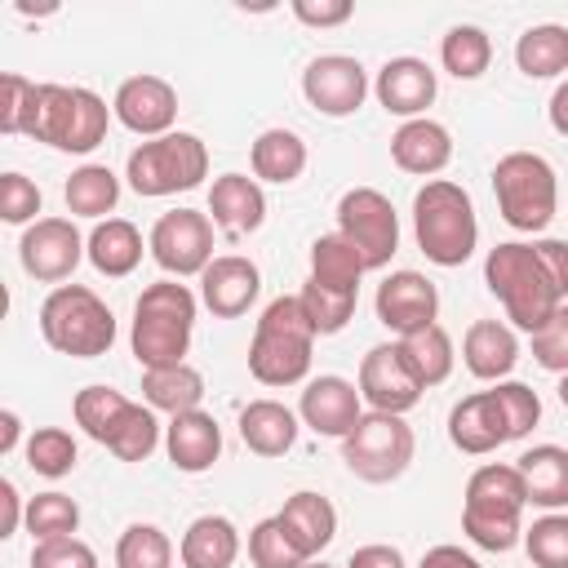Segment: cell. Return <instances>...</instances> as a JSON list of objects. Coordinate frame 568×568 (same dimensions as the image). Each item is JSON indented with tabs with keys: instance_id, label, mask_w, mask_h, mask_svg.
Listing matches in <instances>:
<instances>
[{
	"instance_id": "cell-1",
	"label": "cell",
	"mask_w": 568,
	"mask_h": 568,
	"mask_svg": "<svg viewBox=\"0 0 568 568\" xmlns=\"http://www.w3.org/2000/svg\"><path fill=\"white\" fill-rule=\"evenodd\" d=\"M484 284L506 306V320L528 337L568 302V244L564 240H506L484 257Z\"/></svg>"
},
{
	"instance_id": "cell-2",
	"label": "cell",
	"mask_w": 568,
	"mask_h": 568,
	"mask_svg": "<svg viewBox=\"0 0 568 568\" xmlns=\"http://www.w3.org/2000/svg\"><path fill=\"white\" fill-rule=\"evenodd\" d=\"M191 333H195V293L178 280H155L138 293L133 302V328H129V346L133 359L146 368H173L186 364L191 351Z\"/></svg>"
},
{
	"instance_id": "cell-3",
	"label": "cell",
	"mask_w": 568,
	"mask_h": 568,
	"mask_svg": "<svg viewBox=\"0 0 568 568\" xmlns=\"http://www.w3.org/2000/svg\"><path fill=\"white\" fill-rule=\"evenodd\" d=\"M315 328L297 302V293L266 302L253 342H248V373L262 386H297L311 373V351H315Z\"/></svg>"
},
{
	"instance_id": "cell-4",
	"label": "cell",
	"mask_w": 568,
	"mask_h": 568,
	"mask_svg": "<svg viewBox=\"0 0 568 568\" xmlns=\"http://www.w3.org/2000/svg\"><path fill=\"white\" fill-rule=\"evenodd\" d=\"M524 506H528V493H524V479L515 466H501V462H488L479 466L470 479H466V501H462V532L479 546V550H510L519 537H524Z\"/></svg>"
},
{
	"instance_id": "cell-5",
	"label": "cell",
	"mask_w": 568,
	"mask_h": 568,
	"mask_svg": "<svg viewBox=\"0 0 568 568\" xmlns=\"http://www.w3.org/2000/svg\"><path fill=\"white\" fill-rule=\"evenodd\" d=\"M413 235L426 262L435 266H462L479 244V217L466 195V186L448 178H430L413 195Z\"/></svg>"
},
{
	"instance_id": "cell-6",
	"label": "cell",
	"mask_w": 568,
	"mask_h": 568,
	"mask_svg": "<svg viewBox=\"0 0 568 568\" xmlns=\"http://www.w3.org/2000/svg\"><path fill=\"white\" fill-rule=\"evenodd\" d=\"M40 333L58 355L71 359H98L115 342V315L111 306L84 288V284H58L40 302Z\"/></svg>"
},
{
	"instance_id": "cell-7",
	"label": "cell",
	"mask_w": 568,
	"mask_h": 568,
	"mask_svg": "<svg viewBox=\"0 0 568 568\" xmlns=\"http://www.w3.org/2000/svg\"><path fill=\"white\" fill-rule=\"evenodd\" d=\"M493 195L501 209V222L515 231H546L559 209V182L546 155L537 151H510L493 169Z\"/></svg>"
},
{
	"instance_id": "cell-8",
	"label": "cell",
	"mask_w": 568,
	"mask_h": 568,
	"mask_svg": "<svg viewBox=\"0 0 568 568\" xmlns=\"http://www.w3.org/2000/svg\"><path fill=\"white\" fill-rule=\"evenodd\" d=\"M111 106L80 84H40V106H36V124L31 138L49 142L53 151H71V155H89L111 124Z\"/></svg>"
},
{
	"instance_id": "cell-9",
	"label": "cell",
	"mask_w": 568,
	"mask_h": 568,
	"mask_svg": "<svg viewBox=\"0 0 568 568\" xmlns=\"http://www.w3.org/2000/svg\"><path fill=\"white\" fill-rule=\"evenodd\" d=\"M124 178L146 200L191 191V186H200L209 178V146L195 133L173 129L164 138H151V142L133 146L129 164H124Z\"/></svg>"
},
{
	"instance_id": "cell-10",
	"label": "cell",
	"mask_w": 568,
	"mask_h": 568,
	"mask_svg": "<svg viewBox=\"0 0 568 568\" xmlns=\"http://www.w3.org/2000/svg\"><path fill=\"white\" fill-rule=\"evenodd\" d=\"M413 448H417L413 426H408L399 413H377V408H368V413L355 422V430L342 439V462H346V470H351L355 479H364V484H390V479H399V475L408 470Z\"/></svg>"
},
{
	"instance_id": "cell-11",
	"label": "cell",
	"mask_w": 568,
	"mask_h": 568,
	"mask_svg": "<svg viewBox=\"0 0 568 568\" xmlns=\"http://www.w3.org/2000/svg\"><path fill=\"white\" fill-rule=\"evenodd\" d=\"M337 235H346L368 271H382L399 248V213L377 186H351L337 200Z\"/></svg>"
},
{
	"instance_id": "cell-12",
	"label": "cell",
	"mask_w": 568,
	"mask_h": 568,
	"mask_svg": "<svg viewBox=\"0 0 568 568\" xmlns=\"http://www.w3.org/2000/svg\"><path fill=\"white\" fill-rule=\"evenodd\" d=\"M146 248L169 280L204 275V266L213 262V217L200 209H173L151 226Z\"/></svg>"
},
{
	"instance_id": "cell-13",
	"label": "cell",
	"mask_w": 568,
	"mask_h": 568,
	"mask_svg": "<svg viewBox=\"0 0 568 568\" xmlns=\"http://www.w3.org/2000/svg\"><path fill=\"white\" fill-rule=\"evenodd\" d=\"M80 257H89V240L75 231L71 217H40L18 240V262L40 284L71 280V271L80 266Z\"/></svg>"
},
{
	"instance_id": "cell-14",
	"label": "cell",
	"mask_w": 568,
	"mask_h": 568,
	"mask_svg": "<svg viewBox=\"0 0 568 568\" xmlns=\"http://www.w3.org/2000/svg\"><path fill=\"white\" fill-rule=\"evenodd\" d=\"M302 98L320 115H333V120L355 115L368 98V71L351 53H320L302 71Z\"/></svg>"
},
{
	"instance_id": "cell-15",
	"label": "cell",
	"mask_w": 568,
	"mask_h": 568,
	"mask_svg": "<svg viewBox=\"0 0 568 568\" xmlns=\"http://www.w3.org/2000/svg\"><path fill=\"white\" fill-rule=\"evenodd\" d=\"M422 390L426 386L417 382V373H413V364H408V355H404L399 342H382V346H373L359 359V399L368 408L399 413L404 417L408 408H417Z\"/></svg>"
},
{
	"instance_id": "cell-16",
	"label": "cell",
	"mask_w": 568,
	"mask_h": 568,
	"mask_svg": "<svg viewBox=\"0 0 568 568\" xmlns=\"http://www.w3.org/2000/svg\"><path fill=\"white\" fill-rule=\"evenodd\" d=\"M377 320L404 342L439 320V288L422 271H390L377 284Z\"/></svg>"
},
{
	"instance_id": "cell-17",
	"label": "cell",
	"mask_w": 568,
	"mask_h": 568,
	"mask_svg": "<svg viewBox=\"0 0 568 568\" xmlns=\"http://www.w3.org/2000/svg\"><path fill=\"white\" fill-rule=\"evenodd\" d=\"M115 120L129 129V133H142L146 142L151 138H164L173 133V120H178V89L160 75H129L120 89H115V102H111Z\"/></svg>"
},
{
	"instance_id": "cell-18",
	"label": "cell",
	"mask_w": 568,
	"mask_h": 568,
	"mask_svg": "<svg viewBox=\"0 0 568 568\" xmlns=\"http://www.w3.org/2000/svg\"><path fill=\"white\" fill-rule=\"evenodd\" d=\"M297 417L302 426H311L315 435H328V439H346L355 430V422L364 417L359 408V386L337 377V373H324V377H311L302 399H297Z\"/></svg>"
},
{
	"instance_id": "cell-19",
	"label": "cell",
	"mask_w": 568,
	"mask_h": 568,
	"mask_svg": "<svg viewBox=\"0 0 568 568\" xmlns=\"http://www.w3.org/2000/svg\"><path fill=\"white\" fill-rule=\"evenodd\" d=\"M257 293H262V271L244 253H222L200 275V302L217 320H240L257 302Z\"/></svg>"
},
{
	"instance_id": "cell-20",
	"label": "cell",
	"mask_w": 568,
	"mask_h": 568,
	"mask_svg": "<svg viewBox=\"0 0 568 568\" xmlns=\"http://www.w3.org/2000/svg\"><path fill=\"white\" fill-rule=\"evenodd\" d=\"M373 93H377V102H382L390 115H399V120H422L426 106H430L435 93H439V80H435V71H430V62L404 53V58H386V62H382V71H377V80H373Z\"/></svg>"
},
{
	"instance_id": "cell-21",
	"label": "cell",
	"mask_w": 568,
	"mask_h": 568,
	"mask_svg": "<svg viewBox=\"0 0 568 568\" xmlns=\"http://www.w3.org/2000/svg\"><path fill=\"white\" fill-rule=\"evenodd\" d=\"M448 439H453L457 453H470V457H484V453L510 444L497 395L493 390H475V395L457 399L453 413H448Z\"/></svg>"
},
{
	"instance_id": "cell-22",
	"label": "cell",
	"mask_w": 568,
	"mask_h": 568,
	"mask_svg": "<svg viewBox=\"0 0 568 568\" xmlns=\"http://www.w3.org/2000/svg\"><path fill=\"white\" fill-rule=\"evenodd\" d=\"M390 160L404 169V173H417V178H435L439 169H448V160H453V133L439 124V120H430V115H422V120H404L399 129H395V138H390Z\"/></svg>"
},
{
	"instance_id": "cell-23",
	"label": "cell",
	"mask_w": 568,
	"mask_h": 568,
	"mask_svg": "<svg viewBox=\"0 0 568 568\" xmlns=\"http://www.w3.org/2000/svg\"><path fill=\"white\" fill-rule=\"evenodd\" d=\"M209 213H213V226H222L226 235H253L266 222V195L257 178L222 173L209 186Z\"/></svg>"
},
{
	"instance_id": "cell-24",
	"label": "cell",
	"mask_w": 568,
	"mask_h": 568,
	"mask_svg": "<svg viewBox=\"0 0 568 568\" xmlns=\"http://www.w3.org/2000/svg\"><path fill=\"white\" fill-rule=\"evenodd\" d=\"M462 364L479 382H506L510 368L519 364V337L501 320H475L462 337Z\"/></svg>"
},
{
	"instance_id": "cell-25",
	"label": "cell",
	"mask_w": 568,
	"mask_h": 568,
	"mask_svg": "<svg viewBox=\"0 0 568 568\" xmlns=\"http://www.w3.org/2000/svg\"><path fill=\"white\" fill-rule=\"evenodd\" d=\"M164 453H169V462L178 470L200 475V470H209L222 457V426L204 408L182 413V417H169V426H164Z\"/></svg>"
},
{
	"instance_id": "cell-26",
	"label": "cell",
	"mask_w": 568,
	"mask_h": 568,
	"mask_svg": "<svg viewBox=\"0 0 568 568\" xmlns=\"http://www.w3.org/2000/svg\"><path fill=\"white\" fill-rule=\"evenodd\" d=\"M280 528L288 532V541L306 555V559H315L333 537H337V510H333V501L324 497V493H311V488H302V493H293L284 506H280Z\"/></svg>"
},
{
	"instance_id": "cell-27",
	"label": "cell",
	"mask_w": 568,
	"mask_h": 568,
	"mask_svg": "<svg viewBox=\"0 0 568 568\" xmlns=\"http://www.w3.org/2000/svg\"><path fill=\"white\" fill-rule=\"evenodd\" d=\"M515 470L524 479L528 506H541V510H564L568 506V448L532 444V448L519 453Z\"/></svg>"
},
{
	"instance_id": "cell-28",
	"label": "cell",
	"mask_w": 568,
	"mask_h": 568,
	"mask_svg": "<svg viewBox=\"0 0 568 568\" xmlns=\"http://www.w3.org/2000/svg\"><path fill=\"white\" fill-rule=\"evenodd\" d=\"M240 439L257 457H284L297 444V413L280 399H248L240 408Z\"/></svg>"
},
{
	"instance_id": "cell-29",
	"label": "cell",
	"mask_w": 568,
	"mask_h": 568,
	"mask_svg": "<svg viewBox=\"0 0 568 568\" xmlns=\"http://www.w3.org/2000/svg\"><path fill=\"white\" fill-rule=\"evenodd\" d=\"M182 568H231L240 559V532L226 515H200L178 541Z\"/></svg>"
},
{
	"instance_id": "cell-30",
	"label": "cell",
	"mask_w": 568,
	"mask_h": 568,
	"mask_svg": "<svg viewBox=\"0 0 568 568\" xmlns=\"http://www.w3.org/2000/svg\"><path fill=\"white\" fill-rule=\"evenodd\" d=\"M89 262L106 280H120V275L138 271V262H142V231L129 217H102L89 231Z\"/></svg>"
},
{
	"instance_id": "cell-31",
	"label": "cell",
	"mask_w": 568,
	"mask_h": 568,
	"mask_svg": "<svg viewBox=\"0 0 568 568\" xmlns=\"http://www.w3.org/2000/svg\"><path fill=\"white\" fill-rule=\"evenodd\" d=\"M142 399H146L155 413H169V417L195 413L200 399H204V377H200V368H191V364L146 368V373H142Z\"/></svg>"
},
{
	"instance_id": "cell-32",
	"label": "cell",
	"mask_w": 568,
	"mask_h": 568,
	"mask_svg": "<svg viewBox=\"0 0 568 568\" xmlns=\"http://www.w3.org/2000/svg\"><path fill=\"white\" fill-rule=\"evenodd\" d=\"M248 160H253V178L275 182V186H288L306 169V142L293 129H266V133H257Z\"/></svg>"
},
{
	"instance_id": "cell-33",
	"label": "cell",
	"mask_w": 568,
	"mask_h": 568,
	"mask_svg": "<svg viewBox=\"0 0 568 568\" xmlns=\"http://www.w3.org/2000/svg\"><path fill=\"white\" fill-rule=\"evenodd\" d=\"M364 257L359 248L346 240V235H320L311 244V280L333 288V293H359V280H364Z\"/></svg>"
},
{
	"instance_id": "cell-34",
	"label": "cell",
	"mask_w": 568,
	"mask_h": 568,
	"mask_svg": "<svg viewBox=\"0 0 568 568\" xmlns=\"http://www.w3.org/2000/svg\"><path fill=\"white\" fill-rule=\"evenodd\" d=\"M515 67L528 80H550L568 71V27L559 22H537L515 40Z\"/></svg>"
},
{
	"instance_id": "cell-35",
	"label": "cell",
	"mask_w": 568,
	"mask_h": 568,
	"mask_svg": "<svg viewBox=\"0 0 568 568\" xmlns=\"http://www.w3.org/2000/svg\"><path fill=\"white\" fill-rule=\"evenodd\" d=\"M129 408H133V399L129 395H120V390H111V386H84V390H75V399H71V413H75V426L93 439V444H111V435L120 430V422L129 417Z\"/></svg>"
},
{
	"instance_id": "cell-36",
	"label": "cell",
	"mask_w": 568,
	"mask_h": 568,
	"mask_svg": "<svg viewBox=\"0 0 568 568\" xmlns=\"http://www.w3.org/2000/svg\"><path fill=\"white\" fill-rule=\"evenodd\" d=\"M62 195H67V209H71L75 217H98V222H102V217L115 209V200H120V178H115L106 164H80V169L67 178Z\"/></svg>"
},
{
	"instance_id": "cell-37",
	"label": "cell",
	"mask_w": 568,
	"mask_h": 568,
	"mask_svg": "<svg viewBox=\"0 0 568 568\" xmlns=\"http://www.w3.org/2000/svg\"><path fill=\"white\" fill-rule=\"evenodd\" d=\"M439 62H444V71L457 75V80H479V75L488 71V62H493V40H488V31L475 27V22L448 27V36L439 40Z\"/></svg>"
},
{
	"instance_id": "cell-38",
	"label": "cell",
	"mask_w": 568,
	"mask_h": 568,
	"mask_svg": "<svg viewBox=\"0 0 568 568\" xmlns=\"http://www.w3.org/2000/svg\"><path fill=\"white\" fill-rule=\"evenodd\" d=\"M395 342H399V337H395ZM399 346H404V355H408V364H413V373H417L422 386L448 382V373H453V337H448L439 324H430V328L404 337Z\"/></svg>"
},
{
	"instance_id": "cell-39",
	"label": "cell",
	"mask_w": 568,
	"mask_h": 568,
	"mask_svg": "<svg viewBox=\"0 0 568 568\" xmlns=\"http://www.w3.org/2000/svg\"><path fill=\"white\" fill-rule=\"evenodd\" d=\"M22 453H27V466L36 475H44V479H62L75 466V457H80L71 430H62V426H36L27 435V448Z\"/></svg>"
},
{
	"instance_id": "cell-40",
	"label": "cell",
	"mask_w": 568,
	"mask_h": 568,
	"mask_svg": "<svg viewBox=\"0 0 568 568\" xmlns=\"http://www.w3.org/2000/svg\"><path fill=\"white\" fill-rule=\"evenodd\" d=\"M115 568H173V541L155 524H129L115 541Z\"/></svg>"
},
{
	"instance_id": "cell-41",
	"label": "cell",
	"mask_w": 568,
	"mask_h": 568,
	"mask_svg": "<svg viewBox=\"0 0 568 568\" xmlns=\"http://www.w3.org/2000/svg\"><path fill=\"white\" fill-rule=\"evenodd\" d=\"M80 528V506L67 493H36L27 501V532L36 541H53V537H75Z\"/></svg>"
},
{
	"instance_id": "cell-42",
	"label": "cell",
	"mask_w": 568,
	"mask_h": 568,
	"mask_svg": "<svg viewBox=\"0 0 568 568\" xmlns=\"http://www.w3.org/2000/svg\"><path fill=\"white\" fill-rule=\"evenodd\" d=\"M355 297H359V293H333V288H324V284H315V280H306L302 293H297V302H302V311H306V320H311V328H315L320 337L342 333V328L351 324Z\"/></svg>"
},
{
	"instance_id": "cell-43",
	"label": "cell",
	"mask_w": 568,
	"mask_h": 568,
	"mask_svg": "<svg viewBox=\"0 0 568 568\" xmlns=\"http://www.w3.org/2000/svg\"><path fill=\"white\" fill-rule=\"evenodd\" d=\"M155 444H160V422H155V408L151 404H133L129 408V417L120 422V430L111 435V453L120 457V462H146L151 453H155Z\"/></svg>"
},
{
	"instance_id": "cell-44",
	"label": "cell",
	"mask_w": 568,
	"mask_h": 568,
	"mask_svg": "<svg viewBox=\"0 0 568 568\" xmlns=\"http://www.w3.org/2000/svg\"><path fill=\"white\" fill-rule=\"evenodd\" d=\"M524 550L537 568H568V515L546 510L532 519V528H524Z\"/></svg>"
},
{
	"instance_id": "cell-45",
	"label": "cell",
	"mask_w": 568,
	"mask_h": 568,
	"mask_svg": "<svg viewBox=\"0 0 568 568\" xmlns=\"http://www.w3.org/2000/svg\"><path fill=\"white\" fill-rule=\"evenodd\" d=\"M36 106H40V84L18 75V71H4V80H0V129L31 138Z\"/></svg>"
},
{
	"instance_id": "cell-46",
	"label": "cell",
	"mask_w": 568,
	"mask_h": 568,
	"mask_svg": "<svg viewBox=\"0 0 568 568\" xmlns=\"http://www.w3.org/2000/svg\"><path fill=\"white\" fill-rule=\"evenodd\" d=\"M248 559H253V568H306V564H311V559L288 541V532L280 528L275 515L262 519V524H253V532H248Z\"/></svg>"
},
{
	"instance_id": "cell-47",
	"label": "cell",
	"mask_w": 568,
	"mask_h": 568,
	"mask_svg": "<svg viewBox=\"0 0 568 568\" xmlns=\"http://www.w3.org/2000/svg\"><path fill=\"white\" fill-rule=\"evenodd\" d=\"M493 395L501 404V417H506V435L510 439H524L541 422V399H537L532 386H524V382H497Z\"/></svg>"
},
{
	"instance_id": "cell-48",
	"label": "cell",
	"mask_w": 568,
	"mask_h": 568,
	"mask_svg": "<svg viewBox=\"0 0 568 568\" xmlns=\"http://www.w3.org/2000/svg\"><path fill=\"white\" fill-rule=\"evenodd\" d=\"M532 359L546 368V373H568V302L532 333Z\"/></svg>"
},
{
	"instance_id": "cell-49",
	"label": "cell",
	"mask_w": 568,
	"mask_h": 568,
	"mask_svg": "<svg viewBox=\"0 0 568 568\" xmlns=\"http://www.w3.org/2000/svg\"><path fill=\"white\" fill-rule=\"evenodd\" d=\"M36 213H40V186L22 173H4L0 178V217L9 226H22V222L31 226V222H40Z\"/></svg>"
},
{
	"instance_id": "cell-50",
	"label": "cell",
	"mask_w": 568,
	"mask_h": 568,
	"mask_svg": "<svg viewBox=\"0 0 568 568\" xmlns=\"http://www.w3.org/2000/svg\"><path fill=\"white\" fill-rule=\"evenodd\" d=\"M31 568H98V555L80 537H53L31 546Z\"/></svg>"
},
{
	"instance_id": "cell-51",
	"label": "cell",
	"mask_w": 568,
	"mask_h": 568,
	"mask_svg": "<svg viewBox=\"0 0 568 568\" xmlns=\"http://www.w3.org/2000/svg\"><path fill=\"white\" fill-rule=\"evenodd\" d=\"M355 4L351 0H293V18L306 27H342L351 22Z\"/></svg>"
},
{
	"instance_id": "cell-52",
	"label": "cell",
	"mask_w": 568,
	"mask_h": 568,
	"mask_svg": "<svg viewBox=\"0 0 568 568\" xmlns=\"http://www.w3.org/2000/svg\"><path fill=\"white\" fill-rule=\"evenodd\" d=\"M346 568H408V564H404V555H399L395 546H386V541H373V546H359V550H351Z\"/></svg>"
},
{
	"instance_id": "cell-53",
	"label": "cell",
	"mask_w": 568,
	"mask_h": 568,
	"mask_svg": "<svg viewBox=\"0 0 568 568\" xmlns=\"http://www.w3.org/2000/svg\"><path fill=\"white\" fill-rule=\"evenodd\" d=\"M18 524H27V506L18 497V484L13 479H0V537H13Z\"/></svg>"
},
{
	"instance_id": "cell-54",
	"label": "cell",
	"mask_w": 568,
	"mask_h": 568,
	"mask_svg": "<svg viewBox=\"0 0 568 568\" xmlns=\"http://www.w3.org/2000/svg\"><path fill=\"white\" fill-rule=\"evenodd\" d=\"M417 568H479V559L462 546H430Z\"/></svg>"
},
{
	"instance_id": "cell-55",
	"label": "cell",
	"mask_w": 568,
	"mask_h": 568,
	"mask_svg": "<svg viewBox=\"0 0 568 568\" xmlns=\"http://www.w3.org/2000/svg\"><path fill=\"white\" fill-rule=\"evenodd\" d=\"M18 435H22V422H18L13 408H4V413H0V453H4V457L18 448Z\"/></svg>"
},
{
	"instance_id": "cell-56",
	"label": "cell",
	"mask_w": 568,
	"mask_h": 568,
	"mask_svg": "<svg viewBox=\"0 0 568 568\" xmlns=\"http://www.w3.org/2000/svg\"><path fill=\"white\" fill-rule=\"evenodd\" d=\"M550 129L568 138V80H564V84L555 89V98H550Z\"/></svg>"
},
{
	"instance_id": "cell-57",
	"label": "cell",
	"mask_w": 568,
	"mask_h": 568,
	"mask_svg": "<svg viewBox=\"0 0 568 568\" xmlns=\"http://www.w3.org/2000/svg\"><path fill=\"white\" fill-rule=\"evenodd\" d=\"M559 404H564V408H568V373H564V377H559Z\"/></svg>"
},
{
	"instance_id": "cell-58",
	"label": "cell",
	"mask_w": 568,
	"mask_h": 568,
	"mask_svg": "<svg viewBox=\"0 0 568 568\" xmlns=\"http://www.w3.org/2000/svg\"><path fill=\"white\" fill-rule=\"evenodd\" d=\"M306 568H333V564H324V559H320V564H315V559H311V564H306Z\"/></svg>"
}]
</instances>
